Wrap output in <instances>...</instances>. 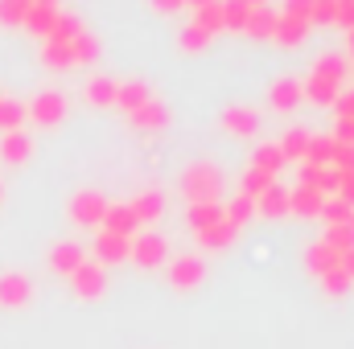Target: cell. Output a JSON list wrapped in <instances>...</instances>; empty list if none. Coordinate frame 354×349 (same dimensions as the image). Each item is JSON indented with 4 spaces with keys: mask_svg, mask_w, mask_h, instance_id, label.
Masks as SVG:
<instances>
[{
    "mask_svg": "<svg viewBox=\"0 0 354 349\" xmlns=\"http://www.w3.org/2000/svg\"><path fill=\"white\" fill-rule=\"evenodd\" d=\"M181 193L185 201H223V173L206 161H194L181 173Z\"/></svg>",
    "mask_w": 354,
    "mask_h": 349,
    "instance_id": "obj_1",
    "label": "cell"
},
{
    "mask_svg": "<svg viewBox=\"0 0 354 349\" xmlns=\"http://www.w3.org/2000/svg\"><path fill=\"white\" fill-rule=\"evenodd\" d=\"M66 279H71V292H75L79 300H99V296L107 292V267H103V263L83 259Z\"/></svg>",
    "mask_w": 354,
    "mask_h": 349,
    "instance_id": "obj_2",
    "label": "cell"
},
{
    "mask_svg": "<svg viewBox=\"0 0 354 349\" xmlns=\"http://www.w3.org/2000/svg\"><path fill=\"white\" fill-rule=\"evenodd\" d=\"M128 259L136 263V267H145V271H153V267H161V263L169 259V243H165L161 235H153V230H145V235H132Z\"/></svg>",
    "mask_w": 354,
    "mask_h": 349,
    "instance_id": "obj_3",
    "label": "cell"
},
{
    "mask_svg": "<svg viewBox=\"0 0 354 349\" xmlns=\"http://www.w3.org/2000/svg\"><path fill=\"white\" fill-rule=\"evenodd\" d=\"M103 214H107V197L99 189H79L71 197V218L79 226H103Z\"/></svg>",
    "mask_w": 354,
    "mask_h": 349,
    "instance_id": "obj_4",
    "label": "cell"
},
{
    "mask_svg": "<svg viewBox=\"0 0 354 349\" xmlns=\"http://www.w3.org/2000/svg\"><path fill=\"white\" fill-rule=\"evenodd\" d=\"M62 115H66V99H62L58 90H41V94L25 107V119H33V123H41V128L62 123Z\"/></svg>",
    "mask_w": 354,
    "mask_h": 349,
    "instance_id": "obj_5",
    "label": "cell"
},
{
    "mask_svg": "<svg viewBox=\"0 0 354 349\" xmlns=\"http://www.w3.org/2000/svg\"><path fill=\"white\" fill-rule=\"evenodd\" d=\"M33 300V279L25 271H4L0 275V308H25Z\"/></svg>",
    "mask_w": 354,
    "mask_h": 349,
    "instance_id": "obj_6",
    "label": "cell"
},
{
    "mask_svg": "<svg viewBox=\"0 0 354 349\" xmlns=\"http://www.w3.org/2000/svg\"><path fill=\"white\" fill-rule=\"evenodd\" d=\"M202 279H206V263L198 259V255H177V259H169V283H174L177 292H194Z\"/></svg>",
    "mask_w": 354,
    "mask_h": 349,
    "instance_id": "obj_7",
    "label": "cell"
},
{
    "mask_svg": "<svg viewBox=\"0 0 354 349\" xmlns=\"http://www.w3.org/2000/svg\"><path fill=\"white\" fill-rule=\"evenodd\" d=\"M223 128H227L231 136H239V140H252V136L260 132V115H256V107L231 103V107L223 111Z\"/></svg>",
    "mask_w": 354,
    "mask_h": 349,
    "instance_id": "obj_8",
    "label": "cell"
},
{
    "mask_svg": "<svg viewBox=\"0 0 354 349\" xmlns=\"http://www.w3.org/2000/svg\"><path fill=\"white\" fill-rule=\"evenodd\" d=\"M322 206H326L322 189H309V185L288 189V214H297V218H322Z\"/></svg>",
    "mask_w": 354,
    "mask_h": 349,
    "instance_id": "obj_9",
    "label": "cell"
},
{
    "mask_svg": "<svg viewBox=\"0 0 354 349\" xmlns=\"http://www.w3.org/2000/svg\"><path fill=\"white\" fill-rule=\"evenodd\" d=\"M99 230H111V235L132 239V235H140V222H136V214L128 210V201H107V214H103V226H99Z\"/></svg>",
    "mask_w": 354,
    "mask_h": 349,
    "instance_id": "obj_10",
    "label": "cell"
},
{
    "mask_svg": "<svg viewBox=\"0 0 354 349\" xmlns=\"http://www.w3.org/2000/svg\"><path fill=\"white\" fill-rule=\"evenodd\" d=\"M128 210L136 214L140 226H153V222L165 214V193H161V189H145V193H136V197L128 201Z\"/></svg>",
    "mask_w": 354,
    "mask_h": 349,
    "instance_id": "obj_11",
    "label": "cell"
},
{
    "mask_svg": "<svg viewBox=\"0 0 354 349\" xmlns=\"http://www.w3.org/2000/svg\"><path fill=\"white\" fill-rule=\"evenodd\" d=\"M128 247H132V239H124V235H111V230H99L95 235V263H124L128 259Z\"/></svg>",
    "mask_w": 354,
    "mask_h": 349,
    "instance_id": "obj_12",
    "label": "cell"
},
{
    "mask_svg": "<svg viewBox=\"0 0 354 349\" xmlns=\"http://www.w3.org/2000/svg\"><path fill=\"white\" fill-rule=\"evenodd\" d=\"M33 152V140L17 128V132H0V161L4 165H25Z\"/></svg>",
    "mask_w": 354,
    "mask_h": 349,
    "instance_id": "obj_13",
    "label": "cell"
},
{
    "mask_svg": "<svg viewBox=\"0 0 354 349\" xmlns=\"http://www.w3.org/2000/svg\"><path fill=\"white\" fill-rule=\"evenodd\" d=\"M268 103H272L276 111H297V107L305 103L301 79H280V83H272V87H268Z\"/></svg>",
    "mask_w": 354,
    "mask_h": 349,
    "instance_id": "obj_14",
    "label": "cell"
},
{
    "mask_svg": "<svg viewBox=\"0 0 354 349\" xmlns=\"http://www.w3.org/2000/svg\"><path fill=\"white\" fill-rule=\"evenodd\" d=\"M309 21H301V17H284L280 8H276V33H272V41H280V46H301L305 37H309Z\"/></svg>",
    "mask_w": 354,
    "mask_h": 349,
    "instance_id": "obj_15",
    "label": "cell"
},
{
    "mask_svg": "<svg viewBox=\"0 0 354 349\" xmlns=\"http://www.w3.org/2000/svg\"><path fill=\"white\" fill-rule=\"evenodd\" d=\"M346 70H351V62H346L342 54H322V58L313 62V70H309V79H317V83H334V87H342V79H346Z\"/></svg>",
    "mask_w": 354,
    "mask_h": 349,
    "instance_id": "obj_16",
    "label": "cell"
},
{
    "mask_svg": "<svg viewBox=\"0 0 354 349\" xmlns=\"http://www.w3.org/2000/svg\"><path fill=\"white\" fill-rule=\"evenodd\" d=\"M194 25L214 41V37L227 29V21H223V0H206V4H198V8H194Z\"/></svg>",
    "mask_w": 354,
    "mask_h": 349,
    "instance_id": "obj_17",
    "label": "cell"
},
{
    "mask_svg": "<svg viewBox=\"0 0 354 349\" xmlns=\"http://www.w3.org/2000/svg\"><path fill=\"white\" fill-rule=\"evenodd\" d=\"M235 235H239V226H231L227 218H218V222H210L206 230H198V247H206V251H223V247L235 243Z\"/></svg>",
    "mask_w": 354,
    "mask_h": 349,
    "instance_id": "obj_18",
    "label": "cell"
},
{
    "mask_svg": "<svg viewBox=\"0 0 354 349\" xmlns=\"http://www.w3.org/2000/svg\"><path fill=\"white\" fill-rule=\"evenodd\" d=\"M256 214H264V218H284L288 214V189L280 181H272L264 193L256 197Z\"/></svg>",
    "mask_w": 354,
    "mask_h": 349,
    "instance_id": "obj_19",
    "label": "cell"
},
{
    "mask_svg": "<svg viewBox=\"0 0 354 349\" xmlns=\"http://www.w3.org/2000/svg\"><path fill=\"white\" fill-rule=\"evenodd\" d=\"M243 33L256 37V41H272V33H276V8L272 4H256L252 17H248V25H243Z\"/></svg>",
    "mask_w": 354,
    "mask_h": 349,
    "instance_id": "obj_20",
    "label": "cell"
},
{
    "mask_svg": "<svg viewBox=\"0 0 354 349\" xmlns=\"http://www.w3.org/2000/svg\"><path fill=\"white\" fill-rule=\"evenodd\" d=\"M132 128H140V132H157V128H165V119H169V111H165V103H157V99H149V103H140L132 115Z\"/></svg>",
    "mask_w": 354,
    "mask_h": 349,
    "instance_id": "obj_21",
    "label": "cell"
},
{
    "mask_svg": "<svg viewBox=\"0 0 354 349\" xmlns=\"http://www.w3.org/2000/svg\"><path fill=\"white\" fill-rule=\"evenodd\" d=\"M338 259H342V251H334L330 243H313L309 251H305V267H309V275H326V271H334L338 267Z\"/></svg>",
    "mask_w": 354,
    "mask_h": 349,
    "instance_id": "obj_22",
    "label": "cell"
},
{
    "mask_svg": "<svg viewBox=\"0 0 354 349\" xmlns=\"http://www.w3.org/2000/svg\"><path fill=\"white\" fill-rule=\"evenodd\" d=\"M83 259H87V255H83V247H79V243H58V247L50 251V271L71 275V271H75Z\"/></svg>",
    "mask_w": 354,
    "mask_h": 349,
    "instance_id": "obj_23",
    "label": "cell"
},
{
    "mask_svg": "<svg viewBox=\"0 0 354 349\" xmlns=\"http://www.w3.org/2000/svg\"><path fill=\"white\" fill-rule=\"evenodd\" d=\"M301 185L322 189V193H334V189H338V173H334L330 165H305V161H301Z\"/></svg>",
    "mask_w": 354,
    "mask_h": 349,
    "instance_id": "obj_24",
    "label": "cell"
},
{
    "mask_svg": "<svg viewBox=\"0 0 354 349\" xmlns=\"http://www.w3.org/2000/svg\"><path fill=\"white\" fill-rule=\"evenodd\" d=\"M115 94H120V83L107 79V74H95L87 83V103L91 107H115Z\"/></svg>",
    "mask_w": 354,
    "mask_h": 349,
    "instance_id": "obj_25",
    "label": "cell"
},
{
    "mask_svg": "<svg viewBox=\"0 0 354 349\" xmlns=\"http://www.w3.org/2000/svg\"><path fill=\"white\" fill-rule=\"evenodd\" d=\"M189 230L198 235V230H206L210 222H218L223 218V201H189Z\"/></svg>",
    "mask_w": 354,
    "mask_h": 349,
    "instance_id": "obj_26",
    "label": "cell"
},
{
    "mask_svg": "<svg viewBox=\"0 0 354 349\" xmlns=\"http://www.w3.org/2000/svg\"><path fill=\"white\" fill-rule=\"evenodd\" d=\"M305 144H309V132H305V128H288L276 148H280L284 161H297V165H301V161H305Z\"/></svg>",
    "mask_w": 354,
    "mask_h": 349,
    "instance_id": "obj_27",
    "label": "cell"
},
{
    "mask_svg": "<svg viewBox=\"0 0 354 349\" xmlns=\"http://www.w3.org/2000/svg\"><path fill=\"white\" fill-rule=\"evenodd\" d=\"M223 218H227L231 226H248V222L256 218V201H252V197H243V193H235V197L223 206Z\"/></svg>",
    "mask_w": 354,
    "mask_h": 349,
    "instance_id": "obj_28",
    "label": "cell"
},
{
    "mask_svg": "<svg viewBox=\"0 0 354 349\" xmlns=\"http://www.w3.org/2000/svg\"><path fill=\"white\" fill-rule=\"evenodd\" d=\"M252 8H256L252 0H223V21H227V29H231V33H243Z\"/></svg>",
    "mask_w": 354,
    "mask_h": 349,
    "instance_id": "obj_29",
    "label": "cell"
},
{
    "mask_svg": "<svg viewBox=\"0 0 354 349\" xmlns=\"http://www.w3.org/2000/svg\"><path fill=\"white\" fill-rule=\"evenodd\" d=\"M149 99H153V94H149V87H145V83H120V94H115V107L132 115V111H136L140 103H149Z\"/></svg>",
    "mask_w": 354,
    "mask_h": 349,
    "instance_id": "obj_30",
    "label": "cell"
},
{
    "mask_svg": "<svg viewBox=\"0 0 354 349\" xmlns=\"http://www.w3.org/2000/svg\"><path fill=\"white\" fill-rule=\"evenodd\" d=\"M95 58H99V41H95L87 29H83V33L71 41V66H91Z\"/></svg>",
    "mask_w": 354,
    "mask_h": 349,
    "instance_id": "obj_31",
    "label": "cell"
},
{
    "mask_svg": "<svg viewBox=\"0 0 354 349\" xmlns=\"http://www.w3.org/2000/svg\"><path fill=\"white\" fill-rule=\"evenodd\" d=\"M288 161L280 157V148L276 144H260L256 148V161H252V169H260V173H268V177H280V169H284Z\"/></svg>",
    "mask_w": 354,
    "mask_h": 349,
    "instance_id": "obj_32",
    "label": "cell"
},
{
    "mask_svg": "<svg viewBox=\"0 0 354 349\" xmlns=\"http://www.w3.org/2000/svg\"><path fill=\"white\" fill-rule=\"evenodd\" d=\"M334 136H309V144H305V165H330V157H334Z\"/></svg>",
    "mask_w": 354,
    "mask_h": 349,
    "instance_id": "obj_33",
    "label": "cell"
},
{
    "mask_svg": "<svg viewBox=\"0 0 354 349\" xmlns=\"http://www.w3.org/2000/svg\"><path fill=\"white\" fill-rule=\"evenodd\" d=\"M322 243H330L334 251H351L354 247V222H334V226H326Z\"/></svg>",
    "mask_w": 354,
    "mask_h": 349,
    "instance_id": "obj_34",
    "label": "cell"
},
{
    "mask_svg": "<svg viewBox=\"0 0 354 349\" xmlns=\"http://www.w3.org/2000/svg\"><path fill=\"white\" fill-rule=\"evenodd\" d=\"M21 123H25V103L0 94V132H17Z\"/></svg>",
    "mask_w": 354,
    "mask_h": 349,
    "instance_id": "obj_35",
    "label": "cell"
},
{
    "mask_svg": "<svg viewBox=\"0 0 354 349\" xmlns=\"http://www.w3.org/2000/svg\"><path fill=\"white\" fill-rule=\"evenodd\" d=\"M272 181H276V177L260 173V169H248V173L239 177V193H243V197H252V201H256V197H260V193H264V189H268V185H272Z\"/></svg>",
    "mask_w": 354,
    "mask_h": 349,
    "instance_id": "obj_36",
    "label": "cell"
},
{
    "mask_svg": "<svg viewBox=\"0 0 354 349\" xmlns=\"http://www.w3.org/2000/svg\"><path fill=\"white\" fill-rule=\"evenodd\" d=\"M322 218L334 226V222H354V206L351 201H342L338 193L334 197H326V206H322Z\"/></svg>",
    "mask_w": 354,
    "mask_h": 349,
    "instance_id": "obj_37",
    "label": "cell"
},
{
    "mask_svg": "<svg viewBox=\"0 0 354 349\" xmlns=\"http://www.w3.org/2000/svg\"><path fill=\"white\" fill-rule=\"evenodd\" d=\"M351 275H346V271H342V267H334V271H326V275H322V288H326V296H334V300H338V296H346V292H351Z\"/></svg>",
    "mask_w": 354,
    "mask_h": 349,
    "instance_id": "obj_38",
    "label": "cell"
},
{
    "mask_svg": "<svg viewBox=\"0 0 354 349\" xmlns=\"http://www.w3.org/2000/svg\"><path fill=\"white\" fill-rule=\"evenodd\" d=\"M330 169H334V173H342V177H354V144H334Z\"/></svg>",
    "mask_w": 354,
    "mask_h": 349,
    "instance_id": "obj_39",
    "label": "cell"
},
{
    "mask_svg": "<svg viewBox=\"0 0 354 349\" xmlns=\"http://www.w3.org/2000/svg\"><path fill=\"white\" fill-rule=\"evenodd\" d=\"M29 0H0V25H25Z\"/></svg>",
    "mask_w": 354,
    "mask_h": 349,
    "instance_id": "obj_40",
    "label": "cell"
},
{
    "mask_svg": "<svg viewBox=\"0 0 354 349\" xmlns=\"http://www.w3.org/2000/svg\"><path fill=\"white\" fill-rule=\"evenodd\" d=\"M330 25H342L351 33L354 29V0H334L330 4Z\"/></svg>",
    "mask_w": 354,
    "mask_h": 349,
    "instance_id": "obj_41",
    "label": "cell"
},
{
    "mask_svg": "<svg viewBox=\"0 0 354 349\" xmlns=\"http://www.w3.org/2000/svg\"><path fill=\"white\" fill-rule=\"evenodd\" d=\"M177 41H181V50H185V54H198V50H206V46H210V37H206L198 25L181 29V37H177Z\"/></svg>",
    "mask_w": 354,
    "mask_h": 349,
    "instance_id": "obj_42",
    "label": "cell"
},
{
    "mask_svg": "<svg viewBox=\"0 0 354 349\" xmlns=\"http://www.w3.org/2000/svg\"><path fill=\"white\" fill-rule=\"evenodd\" d=\"M330 107H334V119H354V90H338Z\"/></svg>",
    "mask_w": 354,
    "mask_h": 349,
    "instance_id": "obj_43",
    "label": "cell"
},
{
    "mask_svg": "<svg viewBox=\"0 0 354 349\" xmlns=\"http://www.w3.org/2000/svg\"><path fill=\"white\" fill-rule=\"evenodd\" d=\"M280 12H284V17H301V21H309V0H284Z\"/></svg>",
    "mask_w": 354,
    "mask_h": 349,
    "instance_id": "obj_44",
    "label": "cell"
},
{
    "mask_svg": "<svg viewBox=\"0 0 354 349\" xmlns=\"http://www.w3.org/2000/svg\"><path fill=\"white\" fill-rule=\"evenodd\" d=\"M334 140L338 144H354V119H338L334 123Z\"/></svg>",
    "mask_w": 354,
    "mask_h": 349,
    "instance_id": "obj_45",
    "label": "cell"
},
{
    "mask_svg": "<svg viewBox=\"0 0 354 349\" xmlns=\"http://www.w3.org/2000/svg\"><path fill=\"white\" fill-rule=\"evenodd\" d=\"M149 4H153L161 17H174V12H181V8H185V0H149Z\"/></svg>",
    "mask_w": 354,
    "mask_h": 349,
    "instance_id": "obj_46",
    "label": "cell"
},
{
    "mask_svg": "<svg viewBox=\"0 0 354 349\" xmlns=\"http://www.w3.org/2000/svg\"><path fill=\"white\" fill-rule=\"evenodd\" d=\"M338 267H342V271H346V275L354 279V247H351V251H342V259H338Z\"/></svg>",
    "mask_w": 354,
    "mask_h": 349,
    "instance_id": "obj_47",
    "label": "cell"
},
{
    "mask_svg": "<svg viewBox=\"0 0 354 349\" xmlns=\"http://www.w3.org/2000/svg\"><path fill=\"white\" fill-rule=\"evenodd\" d=\"M198 4H206V0H185V8H198Z\"/></svg>",
    "mask_w": 354,
    "mask_h": 349,
    "instance_id": "obj_48",
    "label": "cell"
},
{
    "mask_svg": "<svg viewBox=\"0 0 354 349\" xmlns=\"http://www.w3.org/2000/svg\"><path fill=\"white\" fill-rule=\"evenodd\" d=\"M351 54H354V29H351Z\"/></svg>",
    "mask_w": 354,
    "mask_h": 349,
    "instance_id": "obj_49",
    "label": "cell"
},
{
    "mask_svg": "<svg viewBox=\"0 0 354 349\" xmlns=\"http://www.w3.org/2000/svg\"><path fill=\"white\" fill-rule=\"evenodd\" d=\"M0 201H4V185H0Z\"/></svg>",
    "mask_w": 354,
    "mask_h": 349,
    "instance_id": "obj_50",
    "label": "cell"
},
{
    "mask_svg": "<svg viewBox=\"0 0 354 349\" xmlns=\"http://www.w3.org/2000/svg\"><path fill=\"white\" fill-rule=\"evenodd\" d=\"M252 4H268V0H252Z\"/></svg>",
    "mask_w": 354,
    "mask_h": 349,
    "instance_id": "obj_51",
    "label": "cell"
}]
</instances>
